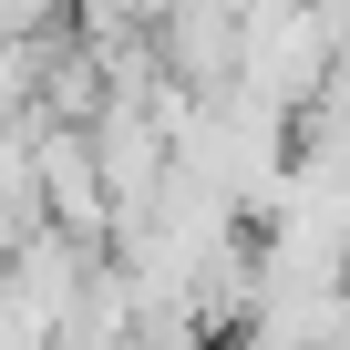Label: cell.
Instances as JSON below:
<instances>
[{
	"label": "cell",
	"instance_id": "1",
	"mask_svg": "<svg viewBox=\"0 0 350 350\" xmlns=\"http://www.w3.org/2000/svg\"><path fill=\"white\" fill-rule=\"evenodd\" d=\"M62 11H72V0H0V42H42Z\"/></svg>",
	"mask_w": 350,
	"mask_h": 350
}]
</instances>
